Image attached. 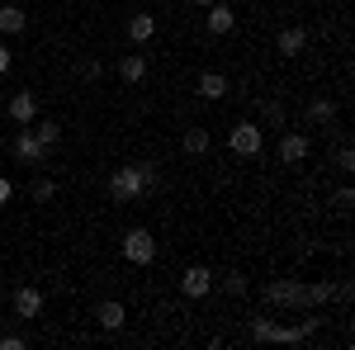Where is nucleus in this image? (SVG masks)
I'll return each instance as SVG.
<instances>
[{"mask_svg":"<svg viewBox=\"0 0 355 350\" xmlns=\"http://www.w3.org/2000/svg\"><path fill=\"white\" fill-rule=\"evenodd\" d=\"M10 199H15V185H10V180L0 175V204H10Z\"/></svg>","mask_w":355,"mask_h":350,"instance_id":"obj_26","label":"nucleus"},{"mask_svg":"<svg viewBox=\"0 0 355 350\" xmlns=\"http://www.w3.org/2000/svg\"><path fill=\"white\" fill-rule=\"evenodd\" d=\"M204 28H209L214 38H223V33H232V28H237V15H232V5H223V0H214V5H209V15H204Z\"/></svg>","mask_w":355,"mask_h":350,"instance_id":"obj_9","label":"nucleus"},{"mask_svg":"<svg viewBox=\"0 0 355 350\" xmlns=\"http://www.w3.org/2000/svg\"><path fill=\"white\" fill-rule=\"evenodd\" d=\"M10 62H15V57H10V48H5V43H0V76H5V71H10Z\"/></svg>","mask_w":355,"mask_h":350,"instance_id":"obj_27","label":"nucleus"},{"mask_svg":"<svg viewBox=\"0 0 355 350\" xmlns=\"http://www.w3.org/2000/svg\"><path fill=\"white\" fill-rule=\"evenodd\" d=\"M331 119H336V100H322V95H318V100L308 105V123H331Z\"/></svg>","mask_w":355,"mask_h":350,"instance_id":"obj_20","label":"nucleus"},{"mask_svg":"<svg viewBox=\"0 0 355 350\" xmlns=\"http://www.w3.org/2000/svg\"><path fill=\"white\" fill-rule=\"evenodd\" d=\"M279 161H284V166L308 161V137H303V133H289V128H284V137H279Z\"/></svg>","mask_w":355,"mask_h":350,"instance_id":"obj_10","label":"nucleus"},{"mask_svg":"<svg viewBox=\"0 0 355 350\" xmlns=\"http://www.w3.org/2000/svg\"><path fill=\"white\" fill-rule=\"evenodd\" d=\"M0 350H24V336H15V331H10V336H0Z\"/></svg>","mask_w":355,"mask_h":350,"instance_id":"obj_25","label":"nucleus"},{"mask_svg":"<svg viewBox=\"0 0 355 350\" xmlns=\"http://www.w3.org/2000/svg\"><path fill=\"white\" fill-rule=\"evenodd\" d=\"M152 185H157V170H152L147 161L142 166H119V170L110 175V199L114 204H137Z\"/></svg>","mask_w":355,"mask_h":350,"instance_id":"obj_2","label":"nucleus"},{"mask_svg":"<svg viewBox=\"0 0 355 350\" xmlns=\"http://www.w3.org/2000/svg\"><path fill=\"white\" fill-rule=\"evenodd\" d=\"M10 119H15L19 128H28V123L38 119V95H33V90H15V95H10Z\"/></svg>","mask_w":355,"mask_h":350,"instance_id":"obj_8","label":"nucleus"},{"mask_svg":"<svg viewBox=\"0 0 355 350\" xmlns=\"http://www.w3.org/2000/svg\"><path fill=\"white\" fill-rule=\"evenodd\" d=\"M266 303L308 313V284H299V279H270V284H266Z\"/></svg>","mask_w":355,"mask_h":350,"instance_id":"obj_3","label":"nucleus"},{"mask_svg":"<svg viewBox=\"0 0 355 350\" xmlns=\"http://www.w3.org/2000/svg\"><path fill=\"white\" fill-rule=\"evenodd\" d=\"M123 261H128V265H152V261H157V237H152L147 227L123 232Z\"/></svg>","mask_w":355,"mask_h":350,"instance_id":"obj_4","label":"nucleus"},{"mask_svg":"<svg viewBox=\"0 0 355 350\" xmlns=\"http://www.w3.org/2000/svg\"><path fill=\"white\" fill-rule=\"evenodd\" d=\"M199 95H204V100H223V95H227V76H223V71H204V76H199Z\"/></svg>","mask_w":355,"mask_h":350,"instance_id":"obj_17","label":"nucleus"},{"mask_svg":"<svg viewBox=\"0 0 355 350\" xmlns=\"http://www.w3.org/2000/svg\"><path fill=\"white\" fill-rule=\"evenodd\" d=\"M57 194V185L53 180H48V175H43V180H33V185H28V199H33V204H48V199H53Z\"/></svg>","mask_w":355,"mask_h":350,"instance_id":"obj_21","label":"nucleus"},{"mask_svg":"<svg viewBox=\"0 0 355 350\" xmlns=\"http://www.w3.org/2000/svg\"><path fill=\"white\" fill-rule=\"evenodd\" d=\"M331 161H336V170H355V152H351V147H336Z\"/></svg>","mask_w":355,"mask_h":350,"instance_id":"obj_23","label":"nucleus"},{"mask_svg":"<svg viewBox=\"0 0 355 350\" xmlns=\"http://www.w3.org/2000/svg\"><path fill=\"white\" fill-rule=\"evenodd\" d=\"M194 5H204V10H209V5H214V0H194Z\"/></svg>","mask_w":355,"mask_h":350,"instance_id":"obj_28","label":"nucleus"},{"mask_svg":"<svg viewBox=\"0 0 355 350\" xmlns=\"http://www.w3.org/2000/svg\"><path fill=\"white\" fill-rule=\"evenodd\" d=\"M15 157H19L24 166H43V161H48V147L38 142L33 128H19V137H15Z\"/></svg>","mask_w":355,"mask_h":350,"instance_id":"obj_7","label":"nucleus"},{"mask_svg":"<svg viewBox=\"0 0 355 350\" xmlns=\"http://www.w3.org/2000/svg\"><path fill=\"white\" fill-rule=\"evenodd\" d=\"M15 313H19V317H38V313H43V294H38V289H15Z\"/></svg>","mask_w":355,"mask_h":350,"instance_id":"obj_15","label":"nucleus"},{"mask_svg":"<svg viewBox=\"0 0 355 350\" xmlns=\"http://www.w3.org/2000/svg\"><path fill=\"white\" fill-rule=\"evenodd\" d=\"M322 326V317H299V322H270V317H256L251 322V341H279V346H303L313 331Z\"/></svg>","mask_w":355,"mask_h":350,"instance_id":"obj_1","label":"nucleus"},{"mask_svg":"<svg viewBox=\"0 0 355 350\" xmlns=\"http://www.w3.org/2000/svg\"><path fill=\"white\" fill-rule=\"evenodd\" d=\"M303 48H308V33H303V28H284V33H279V53L284 57H299Z\"/></svg>","mask_w":355,"mask_h":350,"instance_id":"obj_19","label":"nucleus"},{"mask_svg":"<svg viewBox=\"0 0 355 350\" xmlns=\"http://www.w3.org/2000/svg\"><path fill=\"white\" fill-rule=\"evenodd\" d=\"M214 284H218V279H214V270H209V265H190L185 274H180V294H185V298L214 294Z\"/></svg>","mask_w":355,"mask_h":350,"instance_id":"obj_6","label":"nucleus"},{"mask_svg":"<svg viewBox=\"0 0 355 350\" xmlns=\"http://www.w3.org/2000/svg\"><path fill=\"white\" fill-rule=\"evenodd\" d=\"M95 317H100V326H105V331H119V326L128 322V313H123V303H119V298H105V303L95 308Z\"/></svg>","mask_w":355,"mask_h":350,"instance_id":"obj_12","label":"nucleus"},{"mask_svg":"<svg viewBox=\"0 0 355 350\" xmlns=\"http://www.w3.org/2000/svg\"><path fill=\"white\" fill-rule=\"evenodd\" d=\"M128 38H133L137 48L152 43V38H157V15H142V10H137L133 19H128Z\"/></svg>","mask_w":355,"mask_h":350,"instance_id":"obj_11","label":"nucleus"},{"mask_svg":"<svg viewBox=\"0 0 355 350\" xmlns=\"http://www.w3.org/2000/svg\"><path fill=\"white\" fill-rule=\"evenodd\" d=\"M223 289L242 298V294H246V274H237V270H227V274H223Z\"/></svg>","mask_w":355,"mask_h":350,"instance_id":"obj_22","label":"nucleus"},{"mask_svg":"<svg viewBox=\"0 0 355 350\" xmlns=\"http://www.w3.org/2000/svg\"><path fill=\"white\" fill-rule=\"evenodd\" d=\"M227 147H232L237 157H251V161H256V157H261V147H266V133H261L251 119H246V123H232V133H227Z\"/></svg>","mask_w":355,"mask_h":350,"instance_id":"obj_5","label":"nucleus"},{"mask_svg":"<svg viewBox=\"0 0 355 350\" xmlns=\"http://www.w3.org/2000/svg\"><path fill=\"white\" fill-rule=\"evenodd\" d=\"M28 128L38 133V142H43L48 152H53V147H62V123H53V119H33Z\"/></svg>","mask_w":355,"mask_h":350,"instance_id":"obj_16","label":"nucleus"},{"mask_svg":"<svg viewBox=\"0 0 355 350\" xmlns=\"http://www.w3.org/2000/svg\"><path fill=\"white\" fill-rule=\"evenodd\" d=\"M28 15L19 10V5H0V33H24Z\"/></svg>","mask_w":355,"mask_h":350,"instance_id":"obj_18","label":"nucleus"},{"mask_svg":"<svg viewBox=\"0 0 355 350\" xmlns=\"http://www.w3.org/2000/svg\"><path fill=\"white\" fill-rule=\"evenodd\" d=\"M180 147H185V157H204L209 147H214V137H209V128H185V137H180Z\"/></svg>","mask_w":355,"mask_h":350,"instance_id":"obj_13","label":"nucleus"},{"mask_svg":"<svg viewBox=\"0 0 355 350\" xmlns=\"http://www.w3.org/2000/svg\"><path fill=\"white\" fill-rule=\"evenodd\" d=\"M119 76H123L128 85H142V81H147V57H142V53H128L123 62H119Z\"/></svg>","mask_w":355,"mask_h":350,"instance_id":"obj_14","label":"nucleus"},{"mask_svg":"<svg viewBox=\"0 0 355 350\" xmlns=\"http://www.w3.org/2000/svg\"><path fill=\"white\" fill-rule=\"evenodd\" d=\"M331 204H336V209H351V204H355V189H351V185H341L336 194H331Z\"/></svg>","mask_w":355,"mask_h":350,"instance_id":"obj_24","label":"nucleus"}]
</instances>
